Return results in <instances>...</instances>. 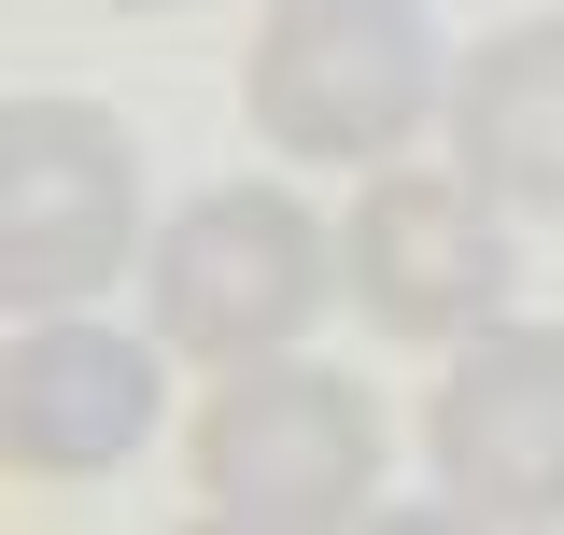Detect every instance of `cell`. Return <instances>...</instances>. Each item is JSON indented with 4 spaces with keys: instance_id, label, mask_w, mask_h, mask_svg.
<instances>
[{
    "instance_id": "6da1fadb",
    "label": "cell",
    "mask_w": 564,
    "mask_h": 535,
    "mask_svg": "<svg viewBox=\"0 0 564 535\" xmlns=\"http://www.w3.org/2000/svg\"><path fill=\"white\" fill-rule=\"evenodd\" d=\"M184 466H198V507L240 522V535H339L381 493V408L352 395L339 367L254 352L240 381H212Z\"/></svg>"
},
{
    "instance_id": "7a4b0ae2",
    "label": "cell",
    "mask_w": 564,
    "mask_h": 535,
    "mask_svg": "<svg viewBox=\"0 0 564 535\" xmlns=\"http://www.w3.org/2000/svg\"><path fill=\"white\" fill-rule=\"evenodd\" d=\"M141 296H155V338L198 352V367H254L339 296V240L282 184H212L184 198L155 240H141Z\"/></svg>"
},
{
    "instance_id": "3957f363",
    "label": "cell",
    "mask_w": 564,
    "mask_h": 535,
    "mask_svg": "<svg viewBox=\"0 0 564 535\" xmlns=\"http://www.w3.org/2000/svg\"><path fill=\"white\" fill-rule=\"evenodd\" d=\"M113 268H141V155L99 99H14L0 113V296L85 310Z\"/></svg>"
},
{
    "instance_id": "277c9868",
    "label": "cell",
    "mask_w": 564,
    "mask_h": 535,
    "mask_svg": "<svg viewBox=\"0 0 564 535\" xmlns=\"http://www.w3.org/2000/svg\"><path fill=\"white\" fill-rule=\"evenodd\" d=\"M240 113L282 155H395L437 113V29L410 0H282L240 57Z\"/></svg>"
},
{
    "instance_id": "5b68a950",
    "label": "cell",
    "mask_w": 564,
    "mask_h": 535,
    "mask_svg": "<svg viewBox=\"0 0 564 535\" xmlns=\"http://www.w3.org/2000/svg\"><path fill=\"white\" fill-rule=\"evenodd\" d=\"M508 198H480L466 170H367V198L339 226L352 310L381 338H480L508 310Z\"/></svg>"
},
{
    "instance_id": "8992f818",
    "label": "cell",
    "mask_w": 564,
    "mask_h": 535,
    "mask_svg": "<svg viewBox=\"0 0 564 535\" xmlns=\"http://www.w3.org/2000/svg\"><path fill=\"white\" fill-rule=\"evenodd\" d=\"M466 522H564V325H480L423 408Z\"/></svg>"
},
{
    "instance_id": "52a82bcc",
    "label": "cell",
    "mask_w": 564,
    "mask_h": 535,
    "mask_svg": "<svg viewBox=\"0 0 564 535\" xmlns=\"http://www.w3.org/2000/svg\"><path fill=\"white\" fill-rule=\"evenodd\" d=\"M155 352L170 338H113L85 310H29V338L0 352V451L14 479H113L155 437Z\"/></svg>"
},
{
    "instance_id": "ba28073f",
    "label": "cell",
    "mask_w": 564,
    "mask_h": 535,
    "mask_svg": "<svg viewBox=\"0 0 564 535\" xmlns=\"http://www.w3.org/2000/svg\"><path fill=\"white\" fill-rule=\"evenodd\" d=\"M452 155L480 198L564 211V14H522L452 70Z\"/></svg>"
},
{
    "instance_id": "9c48e42d",
    "label": "cell",
    "mask_w": 564,
    "mask_h": 535,
    "mask_svg": "<svg viewBox=\"0 0 564 535\" xmlns=\"http://www.w3.org/2000/svg\"><path fill=\"white\" fill-rule=\"evenodd\" d=\"M113 14H184V0H113Z\"/></svg>"
}]
</instances>
